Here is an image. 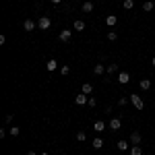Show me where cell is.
<instances>
[{
  "label": "cell",
  "mask_w": 155,
  "mask_h": 155,
  "mask_svg": "<svg viewBox=\"0 0 155 155\" xmlns=\"http://www.w3.org/2000/svg\"><path fill=\"white\" fill-rule=\"evenodd\" d=\"M50 27H52V21H50L48 17H39V19H37V29H44V31H48Z\"/></svg>",
  "instance_id": "1"
},
{
  "label": "cell",
  "mask_w": 155,
  "mask_h": 155,
  "mask_svg": "<svg viewBox=\"0 0 155 155\" xmlns=\"http://www.w3.org/2000/svg\"><path fill=\"white\" fill-rule=\"evenodd\" d=\"M130 101H132V106L137 107V110H143L145 107V101H143L141 95H130Z\"/></svg>",
  "instance_id": "2"
},
{
  "label": "cell",
  "mask_w": 155,
  "mask_h": 155,
  "mask_svg": "<svg viewBox=\"0 0 155 155\" xmlns=\"http://www.w3.org/2000/svg\"><path fill=\"white\" fill-rule=\"evenodd\" d=\"M87 101H89V95H85V93H79V95L74 97V104L77 106H87Z\"/></svg>",
  "instance_id": "3"
},
{
  "label": "cell",
  "mask_w": 155,
  "mask_h": 155,
  "mask_svg": "<svg viewBox=\"0 0 155 155\" xmlns=\"http://www.w3.org/2000/svg\"><path fill=\"white\" fill-rule=\"evenodd\" d=\"M60 41H64V44H66V41H71V37H72V33H71V29H62V31H60Z\"/></svg>",
  "instance_id": "4"
},
{
  "label": "cell",
  "mask_w": 155,
  "mask_h": 155,
  "mask_svg": "<svg viewBox=\"0 0 155 155\" xmlns=\"http://www.w3.org/2000/svg\"><path fill=\"white\" fill-rule=\"evenodd\" d=\"M141 141H143V137H141V132L134 130L130 134V145H141Z\"/></svg>",
  "instance_id": "5"
},
{
  "label": "cell",
  "mask_w": 155,
  "mask_h": 155,
  "mask_svg": "<svg viewBox=\"0 0 155 155\" xmlns=\"http://www.w3.org/2000/svg\"><path fill=\"white\" fill-rule=\"evenodd\" d=\"M35 27H37L35 21H31V19H25V23H23V29H25V31H33Z\"/></svg>",
  "instance_id": "6"
},
{
  "label": "cell",
  "mask_w": 155,
  "mask_h": 155,
  "mask_svg": "<svg viewBox=\"0 0 155 155\" xmlns=\"http://www.w3.org/2000/svg\"><path fill=\"white\" fill-rule=\"evenodd\" d=\"M118 83H122V85L130 83V74L128 72H118Z\"/></svg>",
  "instance_id": "7"
},
{
  "label": "cell",
  "mask_w": 155,
  "mask_h": 155,
  "mask_svg": "<svg viewBox=\"0 0 155 155\" xmlns=\"http://www.w3.org/2000/svg\"><path fill=\"white\" fill-rule=\"evenodd\" d=\"M106 23H107V27H116V25H118V17H116V15H107Z\"/></svg>",
  "instance_id": "8"
},
{
  "label": "cell",
  "mask_w": 155,
  "mask_h": 155,
  "mask_svg": "<svg viewBox=\"0 0 155 155\" xmlns=\"http://www.w3.org/2000/svg\"><path fill=\"white\" fill-rule=\"evenodd\" d=\"M112 130H120V126H122V122H120V118H112L110 120V124H107Z\"/></svg>",
  "instance_id": "9"
},
{
  "label": "cell",
  "mask_w": 155,
  "mask_h": 155,
  "mask_svg": "<svg viewBox=\"0 0 155 155\" xmlns=\"http://www.w3.org/2000/svg\"><path fill=\"white\" fill-rule=\"evenodd\" d=\"M104 72H106V66H104L101 62H97L95 66H93V74H97V77H99V74H104Z\"/></svg>",
  "instance_id": "10"
},
{
  "label": "cell",
  "mask_w": 155,
  "mask_h": 155,
  "mask_svg": "<svg viewBox=\"0 0 155 155\" xmlns=\"http://www.w3.org/2000/svg\"><path fill=\"white\" fill-rule=\"evenodd\" d=\"M72 29H77V31H85V21H81V19H77V21L72 23Z\"/></svg>",
  "instance_id": "11"
},
{
  "label": "cell",
  "mask_w": 155,
  "mask_h": 155,
  "mask_svg": "<svg viewBox=\"0 0 155 155\" xmlns=\"http://www.w3.org/2000/svg\"><path fill=\"white\" fill-rule=\"evenodd\" d=\"M81 93H85V95H91V93H93V87H91V83H85L83 87H81Z\"/></svg>",
  "instance_id": "12"
},
{
  "label": "cell",
  "mask_w": 155,
  "mask_h": 155,
  "mask_svg": "<svg viewBox=\"0 0 155 155\" xmlns=\"http://www.w3.org/2000/svg\"><path fill=\"white\" fill-rule=\"evenodd\" d=\"M139 87H141L143 91H149V89H151V81H149V79H143V81L139 83Z\"/></svg>",
  "instance_id": "13"
},
{
  "label": "cell",
  "mask_w": 155,
  "mask_h": 155,
  "mask_svg": "<svg viewBox=\"0 0 155 155\" xmlns=\"http://www.w3.org/2000/svg\"><path fill=\"white\" fill-rule=\"evenodd\" d=\"M46 68H48L50 72H54L56 68H58V62H56V60H48V64H46Z\"/></svg>",
  "instance_id": "14"
},
{
  "label": "cell",
  "mask_w": 155,
  "mask_h": 155,
  "mask_svg": "<svg viewBox=\"0 0 155 155\" xmlns=\"http://www.w3.org/2000/svg\"><path fill=\"white\" fill-rule=\"evenodd\" d=\"M93 128H95V132H104V130H106V122H101V120H97V122H95V126H93Z\"/></svg>",
  "instance_id": "15"
},
{
  "label": "cell",
  "mask_w": 155,
  "mask_h": 155,
  "mask_svg": "<svg viewBox=\"0 0 155 155\" xmlns=\"http://www.w3.org/2000/svg\"><path fill=\"white\" fill-rule=\"evenodd\" d=\"M153 8H155V4L151 2V0H147V2H143V11H145V12H151Z\"/></svg>",
  "instance_id": "16"
},
{
  "label": "cell",
  "mask_w": 155,
  "mask_h": 155,
  "mask_svg": "<svg viewBox=\"0 0 155 155\" xmlns=\"http://www.w3.org/2000/svg\"><path fill=\"white\" fill-rule=\"evenodd\" d=\"M116 147H118L120 151H128V141H124V139H122V141L116 143Z\"/></svg>",
  "instance_id": "17"
},
{
  "label": "cell",
  "mask_w": 155,
  "mask_h": 155,
  "mask_svg": "<svg viewBox=\"0 0 155 155\" xmlns=\"http://www.w3.org/2000/svg\"><path fill=\"white\" fill-rule=\"evenodd\" d=\"M130 155H143L141 145H132V147H130Z\"/></svg>",
  "instance_id": "18"
},
{
  "label": "cell",
  "mask_w": 155,
  "mask_h": 155,
  "mask_svg": "<svg viewBox=\"0 0 155 155\" xmlns=\"http://www.w3.org/2000/svg\"><path fill=\"white\" fill-rule=\"evenodd\" d=\"M106 72H110V74H116V72H118V64H116V62H112V64L106 68Z\"/></svg>",
  "instance_id": "19"
},
{
  "label": "cell",
  "mask_w": 155,
  "mask_h": 155,
  "mask_svg": "<svg viewBox=\"0 0 155 155\" xmlns=\"http://www.w3.org/2000/svg\"><path fill=\"white\" fill-rule=\"evenodd\" d=\"M83 12H93V2H83Z\"/></svg>",
  "instance_id": "20"
},
{
  "label": "cell",
  "mask_w": 155,
  "mask_h": 155,
  "mask_svg": "<svg viewBox=\"0 0 155 155\" xmlns=\"http://www.w3.org/2000/svg\"><path fill=\"white\" fill-rule=\"evenodd\" d=\"M93 147H95V149H101V147H104V139H99V137L93 139Z\"/></svg>",
  "instance_id": "21"
},
{
  "label": "cell",
  "mask_w": 155,
  "mask_h": 155,
  "mask_svg": "<svg viewBox=\"0 0 155 155\" xmlns=\"http://www.w3.org/2000/svg\"><path fill=\"white\" fill-rule=\"evenodd\" d=\"M124 8L126 11H132L134 8V0H124Z\"/></svg>",
  "instance_id": "22"
},
{
  "label": "cell",
  "mask_w": 155,
  "mask_h": 155,
  "mask_svg": "<svg viewBox=\"0 0 155 155\" xmlns=\"http://www.w3.org/2000/svg\"><path fill=\"white\" fill-rule=\"evenodd\" d=\"M85 139H87V134H85L83 130H79V132H77V141H79V143H83Z\"/></svg>",
  "instance_id": "23"
},
{
  "label": "cell",
  "mask_w": 155,
  "mask_h": 155,
  "mask_svg": "<svg viewBox=\"0 0 155 155\" xmlns=\"http://www.w3.org/2000/svg\"><path fill=\"white\" fill-rule=\"evenodd\" d=\"M8 132H11L12 137H19V132H21V128H19V126H12V128H8Z\"/></svg>",
  "instance_id": "24"
},
{
  "label": "cell",
  "mask_w": 155,
  "mask_h": 155,
  "mask_svg": "<svg viewBox=\"0 0 155 155\" xmlns=\"http://www.w3.org/2000/svg\"><path fill=\"white\" fill-rule=\"evenodd\" d=\"M107 39H110V41H116V39H118V33H116V31H110V33H107Z\"/></svg>",
  "instance_id": "25"
},
{
  "label": "cell",
  "mask_w": 155,
  "mask_h": 155,
  "mask_svg": "<svg viewBox=\"0 0 155 155\" xmlns=\"http://www.w3.org/2000/svg\"><path fill=\"white\" fill-rule=\"evenodd\" d=\"M60 72H62V77H66V74L71 72V66H66V64H62V68H60Z\"/></svg>",
  "instance_id": "26"
},
{
  "label": "cell",
  "mask_w": 155,
  "mask_h": 155,
  "mask_svg": "<svg viewBox=\"0 0 155 155\" xmlns=\"http://www.w3.org/2000/svg\"><path fill=\"white\" fill-rule=\"evenodd\" d=\"M95 104H97V99H95V97H89V101H87V106H89V107H95Z\"/></svg>",
  "instance_id": "27"
},
{
  "label": "cell",
  "mask_w": 155,
  "mask_h": 155,
  "mask_svg": "<svg viewBox=\"0 0 155 155\" xmlns=\"http://www.w3.org/2000/svg\"><path fill=\"white\" fill-rule=\"evenodd\" d=\"M118 104H120V106H126V104H128V97H120Z\"/></svg>",
  "instance_id": "28"
},
{
  "label": "cell",
  "mask_w": 155,
  "mask_h": 155,
  "mask_svg": "<svg viewBox=\"0 0 155 155\" xmlns=\"http://www.w3.org/2000/svg\"><path fill=\"white\" fill-rule=\"evenodd\" d=\"M50 2H52V4H60L62 0H50Z\"/></svg>",
  "instance_id": "29"
},
{
  "label": "cell",
  "mask_w": 155,
  "mask_h": 155,
  "mask_svg": "<svg viewBox=\"0 0 155 155\" xmlns=\"http://www.w3.org/2000/svg\"><path fill=\"white\" fill-rule=\"evenodd\" d=\"M27 155H37V153H35V151H29V153H27Z\"/></svg>",
  "instance_id": "30"
},
{
  "label": "cell",
  "mask_w": 155,
  "mask_h": 155,
  "mask_svg": "<svg viewBox=\"0 0 155 155\" xmlns=\"http://www.w3.org/2000/svg\"><path fill=\"white\" fill-rule=\"evenodd\" d=\"M151 64H153V66H155V58H153V60H151Z\"/></svg>",
  "instance_id": "31"
},
{
  "label": "cell",
  "mask_w": 155,
  "mask_h": 155,
  "mask_svg": "<svg viewBox=\"0 0 155 155\" xmlns=\"http://www.w3.org/2000/svg\"><path fill=\"white\" fill-rule=\"evenodd\" d=\"M39 155H50V153H39Z\"/></svg>",
  "instance_id": "32"
},
{
  "label": "cell",
  "mask_w": 155,
  "mask_h": 155,
  "mask_svg": "<svg viewBox=\"0 0 155 155\" xmlns=\"http://www.w3.org/2000/svg\"><path fill=\"white\" fill-rule=\"evenodd\" d=\"M153 97H155V95H153Z\"/></svg>",
  "instance_id": "33"
}]
</instances>
